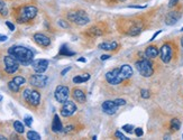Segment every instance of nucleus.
<instances>
[{
	"instance_id": "obj_1",
	"label": "nucleus",
	"mask_w": 183,
	"mask_h": 140,
	"mask_svg": "<svg viewBox=\"0 0 183 140\" xmlns=\"http://www.w3.org/2000/svg\"><path fill=\"white\" fill-rule=\"evenodd\" d=\"M8 54L13 56L22 65H29L34 61V53L24 46H11L8 50Z\"/></svg>"
},
{
	"instance_id": "obj_2",
	"label": "nucleus",
	"mask_w": 183,
	"mask_h": 140,
	"mask_svg": "<svg viewBox=\"0 0 183 140\" xmlns=\"http://www.w3.org/2000/svg\"><path fill=\"white\" fill-rule=\"evenodd\" d=\"M37 13H38V10L35 6L27 5V6L20 7L16 10L15 18H16L18 24H26L28 21H30L32 19H34L36 17Z\"/></svg>"
},
{
	"instance_id": "obj_3",
	"label": "nucleus",
	"mask_w": 183,
	"mask_h": 140,
	"mask_svg": "<svg viewBox=\"0 0 183 140\" xmlns=\"http://www.w3.org/2000/svg\"><path fill=\"white\" fill-rule=\"evenodd\" d=\"M66 17H67V19L70 21H72L75 25L79 26L87 25L90 21L88 15L84 13L83 10H72V11H69V13L66 15Z\"/></svg>"
},
{
	"instance_id": "obj_4",
	"label": "nucleus",
	"mask_w": 183,
	"mask_h": 140,
	"mask_svg": "<svg viewBox=\"0 0 183 140\" xmlns=\"http://www.w3.org/2000/svg\"><path fill=\"white\" fill-rule=\"evenodd\" d=\"M137 71L141 73V75L144 77H149L152 76L154 70H153V65L149 62V60L145 58V60H141L138 62H136L135 64Z\"/></svg>"
},
{
	"instance_id": "obj_5",
	"label": "nucleus",
	"mask_w": 183,
	"mask_h": 140,
	"mask_svg": "<svg viewBox=\"0 0 183 140\" xmlns=\"http://www.w3.org/2000/svg\"><path fill=\"white\" fill-rule=\"evenodd\" d=\"M3 70L7 74H13L19 70V62L11 55L3 57Z\"/></svg>"
},
{
	"instance_id": "obj_6",
	"label": "nucleus",
	"mask_w": 183,
	"mask_h": 140,
	"mask_svg": "<svg viewBox=\"0 0 183 140\" xmlns=\"http://www.w3.org/2000/svg\"><path fill=\"white\" fill-rule=\"evenodd\" d=\"M106 80H107V82L109 84L117 85V84H120L124 81V77L121 76L119 68H114V70H111V71L106 73Z\"/></svg>"
},
{
	"instance_id": "obj_7",
	"label": "nucleus",
	"mask_w": 183,
	"mask_h": 140,
	"mask_svg": "<svg viewBox=\"0 0 183 140\" xmlns=\"http://www.w3.org/2000/svg\"><path fill=\"white\" fill-rule=\"evenodd\" d=\"M54 96H55L56 101L59 102V103H64L65 101L69 100L70 89H69L67 86H65V85H59V86L55 89Z\"/></svg>"
},
{
	"instance_id": "obj_8",
	"label": "nucleus",
	"mask_w": 183,
	"mask_h": 140,
	"mask_svg": "<svg viewBox=\"0 0 183 140\" xmlns=\"http://www.w3.org/2000/svg\"><path fill=\"white\" fill-rule=\"evenodd\" d=\"M48 77L46 75H43V73H36L32 75L29 78V84L35 88H45L47 84Z\"/></svg>"
},
{
	"instance_id": "obj_9",
	"label": "nucleus",
	"mask_w": 183,
	"mask_h": 140,
	"mask_svg": "<svg viewBox=\"0 0 183 140\" xmlns=\"http://www.w3.org/2000/svg\"><path fill=\"white\" fill-rule=\"evenodd\" d=\"M172 55H173V50H172V46L170 44H164L161 50H159V56H161V60L162 62L164 63H170L171 58H172Z\"/></svg>"
},
{
	"instance_id": "obj_10",
	"label": "nucleus",
	"mask_w": 183,
	"mask_h": 140,
	"mask_svg": "<svg viewBox=\"0 0 183 140\" xmlns=\"http://www.w3.org/2000/svg\"><path fill=\"white\" fill-rule=\"evenodd\" d=\"M77 111V105L73 101H65L63 103L62 108H61V115L63 117H71L74 112Z\"/></svg>"
},
{
	"instance_id": "obj_11",
	"label": "nucleus",
	"mask_w": 183,
	"mask_h": 140,
	"mask_svg": "<svg viewBox=\"0 0 183 140\" xmlns=\"http://www.w3.org/2000/svg\"><path fill=\"white\" fill-rule=\"evenodd\" d=\"M48 61L47 60H35L33 61L32 66H33V70L35 71V73H44L47 67H48Z\"/></svg>"
},
{
	"instance_id": "obj_12",
	"label": "nucleus",
	"mask_w": 183,
	"mask_h": 140,
	"mask_svg": "<svg viewBox=\"0 0 183 140\" xmlns=\"http://www.w3.org/2000/svg\"><path fill=\"white\" fill-rule=\"evenodd\" d=\"M33 38H34V42L40 47H47V46L51 45V39L48 38L46 35H44V34L36 33V34H34Z\"/></svg>"
},
{
	"instance_id": "obj_13",
	"label": "nucleus",
	"mask_w": 183,
	"mask_h": 140,
	"mask_svg": "<svg viewBox=\"0 0 183 140\" xmlns=\"http://www.w3.org/2000/svg\"><path fill=\"white\" fill-rule=\"evenodd\" d=\"M102 110L106 115H114L118 110V105L114 101H105L102 103Z\"/></svg>"
},
{
	"instance_id": "obj_14",
	"label": "nucleus",
	"mask_w": 183,
	"mask_h": 140,
	"mask_svg": "<svg viewBox=\"0 0 183 140\" xmlns=\"http://www.w3.org/2000/svg\"><path fill=\"white\" fill-rule=\"evenodd\" d=\"M27 103H29L32 107H37L39 105V102H40V93L38 92V90H32L30 94H29V98L27 100Z\"/></svg>"
},
{
	"instance_id": "obj_15",
	"label": "nucleus",
	"mask_w": 183,
	"mask_h": 140,
	"mask_svg": "<svg viewBox=\"0 0 183 140\" xmlns=\"http://www.w3.org/2000/svg\"><path fill=\"white\" fill-rule=\"evenodd\" d=\"M141 31H142V23L136 21L133 25L129 26L125 33L128 34V35H131V36H137V35L141 34Z\"/></svg>"
},
{
	"instance_id": "obj_16",
	"label": "nucleus",
	"mask_w": 183,
	"mask_h": 140,
	"mask_svg": "<svg viewBox=\"0 0 183 140\" xmlns=\"http://www.w3.org/2000/svg\"><path fill=\"white\" fill-rule=\"evenodd\" d=\"M72 96H73V99L78 102V103H84V102L87 101V95H85L84 91H82L81 89H78V88L73 89V91H72Z\"/></svg>"
},
{
	"instance_id": "obj_17",
	"label": "nucleus",
	"mask_w": 183,
	"mask_h": 140,
	"mask_svg": "<svg viewBox=\"0 0 183 140\" xmlns=\"http://www.w3.org/2000/svg\"><path fill=\"white\" fill-rule=\"evenodd\" d=\"M120 74H121V76L124 77V80H126V78H131L133 76V68H131V65H128V64H125V65H122V66H120Z\"/></svg>"
},
{
	"instance_id": "obj_18",
	"label": "nucleus",
	"mask_w": 183,
	"mask_h": 140,
	"mask_svg": "<svg viewBox=\"0 0 183 140\" xmlns=\"http://www.w3.org/2000/svg\"><path fill=\"white\" fill-rule=\"evenodd\" d=\"M181 15L178 13V11H171V13H168L166 18H165V21L168 25H174L179 19H180Z\"/></svg>"
},
{
	"instance_id": "obj_19",
	"label": "nucleus",
	"mask_w": 183,
	"mask_h": 140,
	"mask_svg": "<svg viewBox=\"0 0 183 140\" xmlns=\"http://www.w3.org/2000/svg\"><path fill=\"white\" fill-rule=\"evenodd\" d=\"M52 131L53 132H62L63 131V126H62V122L60 120V117L57 115H54L53 118V122H52Z\"/></svg>"
},
{
	"instance_id": "obj_20",
	"label": "nucleus",
	"mask_w": 183,
	"mask_h": 140,
	"mask_svg": "<svg viewBox=\"0 0 183 140\" xmlns=\"http://www.w3.org/2000/svg\"><path fill=\"white\" fill-rule=\"evenodd\" d=\"M118 47L117 42H107V43H102L99 45L100 50H105V51H114Z\"/></svg>"
},
{
	"instance_id": "obj_21",
	"label": "nucleus",
	"mask_w": 183,
	"mask_h": 140,
	"mask_svg": "<svg viewBox=\"0 0 183 140\" xmlns=\"http://www.w3.org/2000/svg\"><path fill=\"white\" fill-rule=\"evenodd\" d=\"M145 55H146V57H148V58H155L157 55H158L157 47H155V46H148V47L146 48V51H145Z\"/></svg>"
},
{
	"instance_id": "obj_22",
	"label": "nucleus",
	"mask_w": 183,
	"mask_h": 140,
	"mask_svg": "<svg viewBox=\"0 0 183 140\" xmlns=\"http://www.w3.org/2000/svg\"><path fill=\"white\" fill-rule=\"evenodd\" d=\"M90 80V75L89 74H84V75H78V76L73 77V82L75 84H80V83H83V82H87Z\"/></svg>"
},
{
	"instance_id": "obj_23",
	"label": "nucleus",
	"mask_w": 183,
	"mask_h": 140,
	"mask_svg": "<svg viewBox=\"0 0 183 140\" xmlns=\"http://www.w3.org/2000/svg\"><path fill=\"white\" fill-rule=\"evenodd\" d=\"M13 129L17 133H24L25 132V127L20 121H13Z\"/></svg>"
},
{
	"instance_id": "obj_24",
	"label": "nucleus",
	"mask_w": 183,
	"mask_h": 140,
	"mask_svg": "<svg viewBox=\"0 0 183 140\" xmlns=\"http://www.w3.org/2000/svg\"><path fill=\"white\" fill-rule=\"evenodd\" d=\"M88 34L91 35V36H100V35L104 34V30L94 26V27H91V28L88 30Z\"/></svg>"
},
{
	"instance_id": "obj_25",
	"label": "nucleus",
	"mask_w": 183,
	"mask_h": 140,
	"mask_svg": "<svg viewBox=\"0 0 183 140\" xmlns=\"http://www.w3.org/2000/svg\"><path fill=\"white\" fill-rule=\"evenodd\" d=\"M74 54H75V53L70 51V48H67L66 45H63V46L61 47V50H60V55H62V56H73Z\"/></svg>"
},
{
	"instance_id": "obj_26",
	"label": "nucleus",
	"mask_w": 183,
	"mask_h": 140,
	"mask_svg": "<svg viewBox=\"0 0 183 140\" xmlns=\"http://www.w3.org/2000/svg\"><path fill=\"white\" fill-rule=\"evenodd\" d=\"M170 127L173 131H178V130L181 128V122H180V120H179V119H172V120H171Z\"/></svg>"
},
{
	"instance_id": "obj_27",
	"label": "nucleus",
	"mask_w": 183,
	"mask_h": 140,
	"mask_svg": "<svg viewBox=\"0 0 183 140\" xmlns=\"http://www.w3.org/2000/svg\"><path fill=\"white\" fill-rule=\"evenodd\" d=\"M8 89L10 90L11 92H13V93H18V92H19V89H20V86H19V85H17L13 80H11L10 82H8Z\"/></svg>"
},
{
	"instance_id": "obj_28",
	"label": "nucleus",
	"mask_w": 183,
	"mask_h": 140,
	"mask_svg": "<svg viewBox=\"0 0 183 140\" xmlns=\"http://www.w3.org/2000/svg\"><path fill=\"white\" fill-rule=\"evenodd\" d=\"M8 15V9H7V6L3 1L0 0V16L1 17H6Z\"/></svg>"
},
{
	"instance_id": "obj_29",
	"label": "nucleus",
	"mask_w": 183,
	"mask_h": 140,
	"mask_svg": "<svg viewBox=\"0 0 183 140\" xmlns=\"http://www.w3.org/2000/svg\"><path fill=\"white\" fill-rule=\"evenodd\" d=\"M13 81L17 84V85H19V86H22V85H24L25 84V82H26V80H25V77L22 76V75H17V76H15L13 78Z\"/></svg>"
},
{
	"instance_id": "obj_30",
	"label": "nucleus",
	"mask_w": 183,
	"mask_h": 140,
	"mask_svg": "<svg viewBox=\"0 0 183 140\" xmlns=\"http://www.w3.org/2000/svg\"><path fill=\"white\" fill-rule=\"evenodd\" d=\"M27 138L30 140H39L40 139V136H39L37 132H35V131H33V130H30V131H28L27 132Z\"/></svg>"
},
{
	"instance_id": "obj_31",
	"label": "nucleus",
	"mask_w": 183,
	"mask_h": 140,
	"mask_svg": "<svg viewBox=\"0 0 183 140\" xmlns=\"http://www.w3.org/2000/svg\"><path fill=\"white\" fill-rule=\"evenodd\" d=\"M30 92H32V90H30V89H25V90H24V92H23V98H24V100H25V101H27V100H28Z\"/></svg>"
},
{
	"instance_id": "obj_32",
	"label": "nucleus",
	"mask_w": 183,
	"mask_h": 140,
	"mask_svg": "<svg viewBox=\"0 0 183 140\" xmlns=\"http://www.w3.org/2000/svg\"><path fill=\"white\" fill-rule=\"evenodd\" d=\"M141 95H142V98H143V99H148V98L151 96V94H149V91H148V90H142V91H141Z\"/></svg>"
},
{
	"instance_id": "obj_33",
	"label": "nucleus",
	"mask_w": 183,
	"mask_h": 140,
	"mask_svg": "<svg viewBox=\"0 0 183 140\" xmlns=\"http://www.w3.org/2000/svg\"><path fill=\"white\" fill-rule=\"evenodd\" d=\"M122 130H125V131L128 132V133H131L133 130H134V127H133L131 125H125V126L122 127Z\"/></svg>"
},
{
	"instance_id": "obj_34",
	"label": "nucleus",
	"mask_w": 183,
	"mask_h": 140,
	"mask_svg": "<svg viewBox=\"0 0 183 140\" xmlns=\"http://www.w3.org/2000/svg\"><path fill=\"white\" fill-rule=\"evenodd\" d=\"M114 102L117 104L118 107H120V105H125V104H126V101H125L124 99H116V100H114Z\"/></svg>"
},
{
	"instance_id": "obj_35",
	"label": "nucleus",
	"mask_w": 183,
	"mask_h": 140,
	"mask_svg": "<svg viewBox=\"0 0 183 140\" xmlns=\"http://www.w3.org/2000/svg\"><path fill=\"white\" fill-rule=\"evenodd\" d=\"M115 136H116V137H117V138H119V139H122V140H128V138H127V137H126V136H124V135H122V133H121V132H120V131H117V132H116V133H115Z\"/></svg>"
},
{
	"instance_id": "obj_36",
	"label": "nucleus",
	"mask_w": 183,
	"mask_h": 140,
	"mask_svg": "<svg viewBox=\"0 0 183 140\" xmlns=\"http://www.w3.org/2000/svg\"><path fill=\"white\" fill-rule=\"evenodd\" d=\"M143 133H144V132H143V129H142V128H136V129H135V135H136L137 137H142Z\"/></svg>"
},
{
	"instance_id": "obj_37",
	"label": "nucleus",
	"mask_w": 183,
	"mask_h": 140,
	"mask_svg": "<svg viewBox=\"0 0 183 140\" xmlns=\"http://www.w3.org/2000/svg\"><path fill=\"white\" fill-rule=\"evenodd\" d=\"M24 121H25V125H26L27 127H30V126H32V121H33V119H32L30 117H26V118L24 119Z\"/></svg>"
},
{
	"instance_id": "obj_38",
	"label": "nucleus",
	"mask_w": 183,
	"mask_h": 140,
	"mask_svg": "<svg viewBox=\"0 0 183 140\" xmlns=\"http://www.w3.org/2000/svg\"><path fill=\"white\" fill-rule=\"evenodd\" d=\"M59 25L61 27H63V28H69V24L66 21H64V20H59Z\"/></svg>"
},
{
	"instance_id": "obj_39",
	"label": "nucleus",
	"mask_w": 183,
	"mask_h": 140,
	"mask_svg": "<svg viewBox=\"0 0 183 140\" xmlns=\"http://www.w3.org/2000/svg\"><path fill=\"white\" fill-rule=\"evenodd\" d=\"M6 25H7V27L13 31V30H15V25H13V23H10V21H6Z\"/></svg>"
},
{
	"instance_id": "obj_40",
	"label": "nucleus",
	"mask_w": 183,
	"mask_h": 140,
	"mask_svg": "<svg viewBox=\"0 0 183 140\" xmlns=\"http://www.w3.org/2000/svg\"><path fill=\"white\" fill-rule=\"evenodd\" d=\"M178 1H179V0H170V3H169V6H170V7H174V6L178 3Z\"/></svg>"
},
{
	"instance_id": "obj_41",
	"label": "nucleus",
	"mask_w": 183,
	"mask_h": 140,
	"mask_svg": "<svg viewBox=\"0 0 183 140\" xmlns=\"http://www.w3.org/2000/svg\"><path fill=\"white\" fill-rule=\"evenodd\" d=\"M70 70H71V67H66L65 70H63V71H62L61 75H62V76H63V75H65V74L67 73V72H69V71H70Z\"/></svg>"
},
{
	"instance_id": "obj_42",
	"label": "nucleus",
	"mask_w": 183,
	"mask_h": 140,
	"mask_svg": "<svg viewBox=\"0 0 183 140\" xmlns=\"http://www.w3.org/2000/svg\"><path fill=\"white\" fill-rule=\"evenodd\" d=\"M108 58H110V55H102V56H101V60H102V61H106V60H108Z\"/></svg>"
},
{
	"instance_id": "obj_43",
	"label": "nucleus",
	"mask_w": 183,
	"mask_h": 140,
	"mask_svg": "<svg viewBox=\"0 0 183 140\" xmlns=\"http://www.w3.org/2000/svg\"><path fill=\"white\" fill-rule=\"evenodd\" d=\"M6 40H7V36L0 35V42H6Z\"/></svg>"
},
{
	"instance_id": "obj_44",
	"label": "nucleus",
	"mask_w": 183,
	"mask_h": 140,
	"mask_svg": "<svg viewBox=\"0 0 183 140\" xmlns=\"http://www.w3.org/2000/svg\"><path fill=\"white\" fill-rule=\"evenodd\" d=\"M161 31H162V30H158V31H156V33H155V34H154V36H153V37H152V39H151V40H153V39L155 38V37H156L157 35H158V34H159V33H161Z\"/></svg>"
},
{
	"instance_id": "obj_45",
	"label": "nucleus",
	"mask_w": 183,
	"mask_h": 140,
	"mask_svg": "<svg viewBox=\"0 0 183 140\" xmlns=\"http://www.w3.org/2000/svg\"><path fill=\"white\" fill-rule=\"evenodd\" d=\"M78 61H79V62H85V60H84L83 57H81V58H79Z\"/></svg>"
},
{
	"instance_id": "obj_46",
	"label": "nucleus",
	"mask_w": 183,
	"mask_h": 140,
	"mask_svg": "<svg viewBox=\"0 0 183 140\" xmlns=\"http://www.w3.org/2000/svg\"><path fill=\"white\" fill-rule=\"evenodd\" d=\"M6 139V137H3V136H0V140H5Z\"/></svg>"
},
{
	"instance_id": "obj_47",
	"label": "nucleus",
	"mask_w": 183,
	"mask_h": 140,
	"mask_svg": "<svg viewBox=\"0 0 183 140\" xmlns=\"http://www.w3.org/2000/svg\"><path fill=\"white\" fill-rule=\"evenodd\" d=\"M2 101V95H0V102Z\"/></svg>"
},
{
	"instance_id": "obj_48",
	"label": "nucleus",
	"mask_w": 183,
	"mask_h": 140,
	"mask_svg": "<svg viewBox=\"0 0 183 140\" xmlns=\"http://www.w3.org/2000/svg\"><path fill=\"white\" fill-rule=\"evenodd\" d=\"M181 44H182V46H183V37L181 38Z\"/></svg>"
},
{
	"instance_id": "obj_49",
	"label": "nucleus",
	"mask_w": 183,
	"mask_h": 140,
	"mask_svg": "<svg viewBox=\"0 0 183 140\" xmlns=\"http://www.w3.org/2000/svg\"><path fill=\"white\" fill-rule=\"evenodd\" d=\"M181 31H183V28H182V29H181Z\"/></svg>"
}]
</instances>
